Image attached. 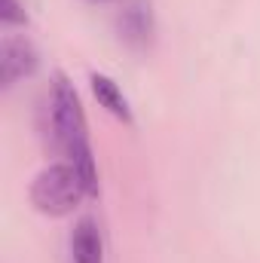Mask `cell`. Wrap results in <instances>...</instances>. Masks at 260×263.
<instances>
[{
    "instance_id": "obj_1",
    "label": "cell",
    "mask_w": 260,
    "mask_h": 263,
    "mask_svg": "<svg viewBox=\"0 0 260 263\" xmlns=\"http://www.w3.org/2000/svg\"><path fill=\"white\" fill-rule=\"evenodd\" d=\"M52 132L59 147L65 150L67 162L77 168V175L83 178V187L89 196H98V168H95V156L89 147V132H86V114L80 107L77 89L67 83L65 73L55 77L52 86Z\"/></svg>"
},
{
    "instance_id": "obj_2",
    "label": "cell",
    "mask_w": 260,
    "mask_h": 263,
    "mask_svg": "<svg viewBox=\"0 0 260 263\" xmlns=\"http://www.w3.org/2000/svg\"><path fill=\"white\" fill-rule=\"evenodd\" d=\"M86 196L83 178L77 175V168L70 162H52L46 165L34 184H31V205L46 214V217H65L70 214L80 199Z\"/></svg>"
},
{
    "instance_id": "obj_3",
    "label": "cell",
    "mask_w": 260,
    "mask_h": 263,
    "mask_svg": "<svg viewBox=\"0 0 260 263\" xmlns=\"http://www.w3.org/2000/svg\"><path fill=\"white\" fill-rule=\"evenodd\" d=\"M37 70V49L25 37H3L0 43V80L3 86H15L18 80L31 77Z\"/></svg>"
},
{
    "instance_id": "obj_4",
    "label": "cell",
    "mask_w": 260,
    "mask_h": 263,
    "mask_svg": "<svg viewBox=\"0 0 260 263\" xmlns=\"http://www.w3.org/2000/svg\"><path fill=\"white\" fill-rule=\"evenodd\" d=\"M70 257L73 263H104V242L98 233V223L92 217H83L70 233Z\"/></svg>"
},
{
    "instance_id": "obj_5",
    "label": "cell",
    "mask_w": 260,
    "mask_h": 263,
    "mask_svg": "<svg viewBox=\"0 0 260 263\" xmlns=\"http://www.w3.org/2000/svg\"><path fill=\"white\" fill-rule=\"evenodd\" d=\"M89 83H92V95L98 98V104H101L110 117H117V120H123V123H132L129 101H126L123 89H120L110 77H104V73H92Z\"/></svg>"
},
{
    "instance_id": "obj_6",
    "label": "cell",
    "mask_w": 260,
    "mask_h": 263,
    "mask_svg": "<svg viewBox=\"0 0 260 263\" xmlns=\"http://www.w3.org/2000/svg\"><path fill=\"white\" fill-rule=\"evenodd\" d=\"M120 28H123V37H126V40L144 43V40L150 37V6H147L144 0H135L132 6H126Z\"/></svg>"
},
{
    "instance_id": "obj_7",
    "label": "cell",
    "mask_w": 260,
    "mask_h": 263,
    "mask_svg": "<svg viewBox=\"0 0 260 263\" xmlns=\"http://www.w3.org/2000/svg\"><path fill=\"white\" fill-rule=\"evenodd\" d=\"M3 22L6 25H25V9L18 0H3Z\"/></svg>"
}]
</instances>
